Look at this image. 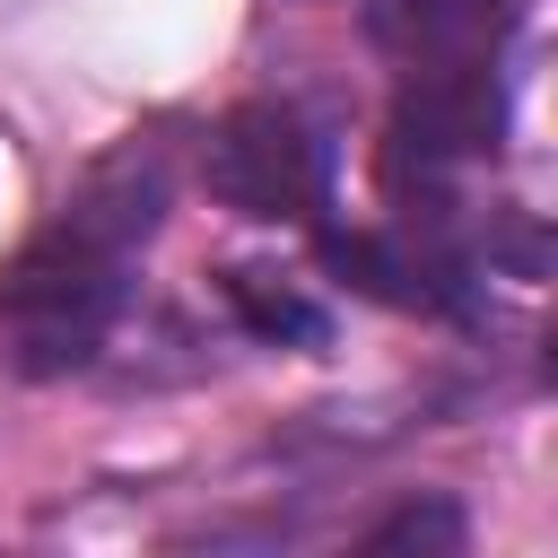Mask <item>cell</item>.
I'll use <instances>...</instances> for the list:
<instances>
[{
  "instance_id": "obj_1",
  "label": "cell",
  "mask_w": 558,
  "mask_h": 558,
  "mask_svg": "<svg viewBox=\"0 0 558 558\" xmlns=\"http://www.w3.org/2000/svg\"><path fill=\"white\" fill-rule=\"evenodd\" d=\"M166 209V166L157 148H122L87 174L70 218L26 244V262L0 279V366L9 375H78L113 314H122V262Z\"/></svg>"
},
{
  "instance_id": "obj_2",
  "label": "cell",
  "mask_w": 558,
  "mask_h": 558,
  "mask_svg": "<svg viewBox=\"0 0 558 558\" xmlns=\"http://www.w3.org/2000/svg\"><path fill=\"white\" fill-rule=\"evenodd\" d=\"M209 192L244 218H305L323 209V148L288 105H235L209 131Z\"/></svg>"
},
{
  "instance_id": "obj_3",
  "label": "cell",
  "mask_w": 558,
  "mask_h": 558,
  "mask_svg": "<svg viewBox=\"0 0 558 558\" xmlns=\"http://www.w3.org/2000/svg\"><path fill=\"white\" fill-rule=\"evenodd\" d=\"M497 140V87H488V61H427L418 87L401 96L392 113V157H418V166H445V157H471Z\"/></svg>"
},
{
  "instance_id": "obj_4",
  "label": "cell",
  "mask_w": 558,
  "mask_h": 558,
  "mask_svg": "<svg viewBox=\"0 0 558 558\" xmlns=\"http://www.w3.org/2000/svg\"><path fill=\"white\" fill-rule=\"evenodd\" d=\"M506 26V0H366V35L401 52L410 70L427 61H488V35Z\"/></svg>"
},
{
  "instance_id": "obj_5",
  "label": "cell",
  "mask_w": 558,
  "mask_h": 558,
  "mask_svg": "<svg viewBox=\"0 0 558 558\" xmlns=\"http://www.w3.org/2000/svg\"><path fill=\"white\" fill-rule=\"evenodd\" d=\"M227 305H235L262 340H296V349L323 340V305H305L296 288H270L262 270H235V279H227Z\"/></svg>"
},
{
  "instance_id": "obj_6",
  "label": "cell",
  "mask_w": 558,
  "mask_h": 558,
  "mask_svg": "<svg viewBox=\"0 0 558 558\" xmlns=\"http://www.w3.org/2000/svg\"><path fill=\"white\" fill-rule=\"evenodd\" d=\"M366 549H462V506L445 497H410L401 514H384L366 532Z\"/></svg>"
}]
</instances>
